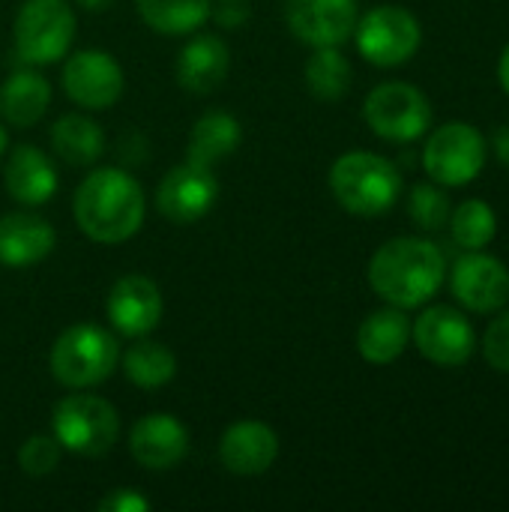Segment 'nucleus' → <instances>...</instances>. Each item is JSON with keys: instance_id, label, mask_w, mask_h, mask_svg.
Returning <instances> with one entry per match:
<instances>
[{"instance_id": "1", "label": "nucleus", "mask_w": 509, "mask_h": 512, "mask_svg": "<svg viewBox=\"0 0 509 512\" xmlns=\"http://www.w3.org/2000/svg\"><path fill=\"white\" fill-rule=\"evenodd\" d=\"M369 285L387 303L399 309H420L447 282V258L426 237H393L369 261Z\"/></svg>"}, {"instance_id": "2", "label": "nucleus", "mask_w": 509, "mask_h": 512, "mask_svg": "<svg viewBox=\"0 0 509 512\" xmlns=\"http://www.w3.org/2000/svg\"><path fill=\"white\" fill-rule=\"evenodd\" d=\"M72 213L78 228L105 246H117L132 240L147 213V201L141 183L123 168H96L90 171L72 198Z\"/></svg>"}, {"instance_id": "3", "label": "nucleus", "mask_w": 509, "mask_h": 512, "mask_svg": "<svg viewBox=\"0 0 509 512\" xmlns=\"http://www.w3.org/2000/svg\"><path fill=\"white\" fill-rule=\"evenodd\" d=\"M327 180L339 207L354 216H381L393 210L402 195L399 168L372 150L342 153L333 162Z\"/></svg>"}, {"instance_id": "4", "label": "nucleus", "mask_w": 509, "mask_h": 512, "mask_svg": "<svg viewBox=\"0 0 509 512\" xmlns=\"http://www.w3.org/2000/svg\"><path fill=\"white\" fill-rule=\"evenodd\" d=\"M120 363L117 339L99 324H72L66 327L48 354V369L57 384L69 390H90L105 384Z\"/></svg>"}, {"instance_id": "5", "label": "nucleus", "mask_w": 509, "mask_h": 512, "mask_svg": "<svg viewBox=\"0 0 509 512\" xmlns=\"http://www.w3.org/2000/svg\"><path fill=\"white\" fill-rule=\"evenodd\" d=\"M489 159L486 135L465 120H450L426 132L423 144V171L432 183L444 189H459L474 183Z\"/></svg>"}, {"instance_id": "6", "label": "nucleus", "mask_w": 509, "mask_h": 512, "mask_svg": "<svg viewBox=\"0 0 509 512\" xmlns=\"http://www.w3.org/2000/svg\"><path fill=\"white\" fill-rule=\"evenodd\" d=\"M51 435L63 450L96 459L105 456L120 438V417L111 402L93 393H69L54 405Z\"/></svg>"}, {"instance_id": "7", "label": "nucleus", "mask_w": 509, "mask_h": 512, "mask_svg": "<svg viewBox=\"0 0 509 512\" xmlns=\"http://www.w3.org/2000/svg\"><path fill=\"white\" fill-rule=\"evenodd\" d=\"M78 18L69 0H24L15 15V54L30 66H48L69 54Z\"/></svg>"}, {"instance_id": "8", "label": "nucleus", "mask_w": 509, "mask_h": 512, "mask_svg": "<svg viewBox=\"0 0 509 512\" xmlns=\"http://www.w3.org/2000/svg\"><path fill=\"white\" fill-rule=\"evenodd\" d=\"M363 120L378 138L411 144L432 129V102L408 81H384L369 90L363 102Z\"/></svg>"}, {"instance_id": "9", "label": "nucleus", "mask_w": 509, "mask_h": 512, "mask_svg": "<svg viewBox=\"0 0 509 512\" xmlns=\"http://www.w3.org/2000/svg\"><path fill=\"white\" fill-rule=\"evenodd\" d=\"M357 51L381 69L405 66L423 45V27L417 15L396 3H381L357 18L354 27Z\"/></svg>"}, {"instance_id": "10", "label": "nucleus", "mask_w": 509, "mask_h": 512, "mask_svg": "<svg viewBox=\"0 0 509 512\" xmlns=\"http://www.w3.org/2000/svg\"><path fill=\"white\" fill-rule=\"evenodd\" d=\"M414 348L441 369H459L477 354V330L471 318L447 303L426 306L417 321H411Z\"/></svg>"}, {"instance_id": "11", "label": "nucleus", "mask_w": 509, "mask_h": 512, "mask_svg": "<svg viewBox=\"0 0 509 512\" xmlns=\"http://www.w3.org/2000/svg\"><path fill=\"white\" fill-rule=\"evenodd\" d=\"M450 294L465 312L495 315L509 303V267L483 252H465L450 270Z\"/></svg>"}, {"instance_id": "12", "label": "nucleus", "mask_w": 509, "mask_h": 512, "mask_svg": "<svg viewBox=\"0 0 509 512\" xmlns=\"http://www.w3.org/2000/svg\"><path fill=\"white\" fill-rule=\"evenodd\" d=\"M66 57L69 60L63 63V90L75 105L87 111H108L111 105H117L126 87V75L108 51L84 48Z\"/></svg>"}, {"instance_id": "13", "label": "nucleus", "mask_w": 509, "mask_h": 512, "mask_svg": "<svg viewBox=\"0 0 509 512\" xmlns=\"http://www.w3.org/2000/svg\"><path fill=\"white\" fill-rule=\"evenodd\" d=\"M216 198H219V180L213 168L189 159L171 168L156 189V207L174 225H192L204 219L213 210Z\"/></svg>"}, {"instance_id": "14", "label": "nucleus", "mask_w": 509, "mask_h": 512, "mask_svg": "<svg viewBox=\"0 0 509 512\" xmlns=\"http://www.w3.org/2000/svg\"><path fill=\"white\" fill-rule=\"evenodd\" d=\"M285 18H288L291 33L300 42L312 48H327V45H342L354 36L360 3L357 0H288Z\"/></svg>"}, {"instance_id": "15", "label": "nucleus", "mask_w": 509, "mask_h": 512, "mask_svg": "<svg viewBox=\"0 0 509 512\" xmlns=\"http://www.w3.org/2000/svg\"><path fill=\"white\" fill-rule=\"evenodd\" d=\"M105 312H108L111 327L120 336L141 339V336L153 333L162 321V312H165L162 291L153 279H147L141 273L120 276L108 291Z\"/></svg>"}, {"instance_id": "16", "label": "nucleus", "mask_w": 509, "mask_h": 512, "mask_svg": "<svg viewBox=\"0 0 509 512\" xmlns=\"http://www.w3.org/2000/svg\"><path fill=\"white\" fill-rule=\"evenodd\" d=\"M129 453L144 471H171L189 456V432L171 414H147L129 432Z\"/></svg>"}, {"instance_id": "17", "label": "nucleus", "mask_w": 509, "mask_h": 512, "mask_svg": "<svg viewBox=\"0 0 509 512\" xmlns=\"http://www.w3.org/2000/svg\"><path fill=\"white\" fill-rule=\"evenodd\" d=\"M279 456L276 432L261 420H240L225 429L219 441V462L237 477H261Z\"/></svg>"}, {"instance_id": "18", "label": "nucleus", "mask_w": 509, "mask_h": 512, "mask_svg": "<svg viewBox=\"0 0 509 512\" xmlns=\"http://www.w3.org/2000/svg\"><path fill=\"white\" fill-rule=\"evenodd\" d=\"M3 183L12 201L24 207H42L57 192V168L48 153L33 144H21L9 153L3 165Z\"/></svg>"}, {"instance_id": "19", "label": "nucleus", "mask_w": 509, "mask_h": 512, "mask_svg": "<svg viewBox=\"0 0 509 512\" xmlns=\"http://www.w3.org/2000/svg\"><path fill=\"white\" fill-rule=\"evenodd\" d=\"M57 231L48 219L36 213H6L0 216V264L30 267L54 252Z\"/></svg>"}, {"instance_id": "20", "label": "nucleus", "mask_w": 509, "mask_h": 512, "mask_svg": "<svg viewBox=\"0 0 509 512\" xmlns=\"http://www.w3.org/2000/svg\"><path fill=\"white\" fill-rule=\"evenodd\" d=\"M228 69H231V51L213 33H201V36L189 39L177 57L180 87L189 93H198V96L222 87V81L228 78Z\"/></svg>"}, {"instance_id": "21", "label": "nucleus", "mask_w": 509, "mask_h": 512, "mask_svg": "<svg viewBox=\"0 0 509 512\" xmlns=\"http://www.w3.org/2000/svg\"><path fill=\"white\" fill-rule=\"evenodd\" d=\"M408 345H411V318L399 306H387L366 315V321L357 330V351L372 366L396 363Z\"/></svg>"}, {"instance_id": "22", "label": "nucleus", "mask_w": 509, "mask_h": 512, "mask_svg": "<svg viewBox=\"0 0 509 512\" xmlns=\"http://www.w3.org/2000/svg\"><path fill=\"white\" fill-rule=\"evenodd\" d=\"M51 105V84L42 72L18 69L0 87V114L9 126L27 129L42 120Z\"/></svg>"}, {"instance_id": "23", "label": "nucleus", "mask_w": 509, "mask_h": 512, "mask_svg": "<svg viewBox=\"0 0 509 512\" xmlns=\"http://www.w3.org/2000/svg\"><path fill=\"white\" fill-rule=\"evenodd\" d=\"M243 129L240 120L228 111H207L204 117L195 120L192 132H189V162L198 165H216L222 159H228L237 147H240Z\"/></svg>"}, {"instance_id": "24", "label": "nucleus", "mask_w": 509, "mask_h": 512, "mask_svg": "<svg viewBox=\"0 0 509 512\" xmlns=\"http://www.w3.org/2000/svg\"><path fill=\"white\" fill-rule=\"evenodd\" d=\"M51 147L66 165H93L105 153V132L84 114H63L51 126Z\"/></svg>"}, {"instance_id": "25", "label": "nucleus", "mask_w": 509, "mask_h": 512, "mask_svg": "<svg viewBox=\"0 0 509 512\" xmlns=\"http://www.w3.org/2000/svg\"><path fill=\"white\" fill-rule=\"evenodd\" d=\"M303 78H306V87L315 99L339 102L351 90L354 69H351L348 57L339 51V45H327V48L312 51V57L306 60V69H303Z\"/></svg>"}, {"instance_id": "26", "label": "nucleus", "mask_w": 509, "mask_h": 512, "mask_svg": "<svg viewBox=\"0 0 509 512\" xmlns=\"http://www.w3.org/2000/svg\"><path fill=\"white\" fill-rule=\"evenodd\" d=\"M123 372H126V378L135 387H141V390H159V387H165V384L174 381V375H177V357L162 342H153V339H144L141 336L135 345L126 348V354H123Z\"/></svg>"}, {"instance_id": "27", "label": "nucleus", "mask_w": 509, "mask_h": 512, "mask_svg": "<svg viewBox=\"0 0 509 512\" xmlns=\"http://www.w3.org/2000/svg\"><path fill=\"white\" fill-rule=\"evenodd\" d=\"M210 3L213 0H135L144 24L162 36L195 33L210 18Z\"/></svg>"}, {"instance_id": "28", "label": "nucleus", "mask_w": 509, "mask_h": 512, "mask_svg": "<svg viewBox=\"0 0 509 512\" xmlns=\"http://www.w3.org/2000/svg\"><path fill=\"white\" fill-rule=\"evenodd\" d=\"M450 237L459 249L474 252V249H486L495 234H498V213L489 201L483 198H468L459 207H453L450 213Z\"/></svg>"}, {"instance_id": "29", "label": "nucleus", "mask_w": 509, "mask_h": 512, "mask_svg": "<svg viewBox=\"0 0 509 512\" xmlns=\"http://www.w3.org/2000/svg\"><path fill=\"white\" fill-rule=\"evenodd\" d=\"M453 213L450 195L438 183H417L408 195V216L420 231H441L447 228Z\"/></svg>"}, {"instance_id": "30", "label": "nucleus", "mask_w": 509, "mask_h": 512, "mask_svg": "<svg viewBox=\"0 0 509 512\" xmlns=\"http://www.w3.org/2000/svg\"><path fill=\"white\" fill-rule=\"evenodd\" d=\"M60 441L54 435H33L21 444L18 450V468L27 477H48L60 465Z\"/></svg>"}, {"instance_id": "31", "label": "nucleus", "mask_w": 509, "mask_h": 512, "mask_svg": "<svg viewBox=\"0 0 509 512\" xmlns=\"http://www.w3.org/2000/svg\"><path fill=\"white\" fill-rule=\"evenodd\" d=\"M480 348H483V360H486L495 372L509 375V309L507 306H504V309L498 312V318L486 327Z\"/></svg>"}, {"instance_id": "32", "label": "nucleus", "mask_w": 509, "mask_h": 512, "mask_svg": "<svg viewBox=\"0 0 509 512\" xmlns=\"http://www.w3.org/2000/svg\"><path fill=\"white\" fill-rule=\"evenodd\" d=\"M210 15L216 18L219 27L225 30H234V27H243L252 15V3L249 0H213L210 3Z\"/></svg>"}, {"instance_id": "33", "label": "nucleus", "mask_w": 509, "mask_h": 512, "mask_svg": "<svg viewBox=\"0 0 509 512\" xmlns=\"http://www.w3.org/2000/svg\"><path fill=\"white\" fill-rule=\"evenodd\" d=\"M150 498L135 489H114L99 501V512H150Z\"/></svg>"}, {"instance_id": "34", "label": "nucleus", "mask_w": 509, "mask_h": 512, "mask_svg": "<svg viewBox=\"0 0 509 512\" xmlns=\"http://www.w3.org/2000/svg\"><path fill=\"white\" fill-rule=\"evenodd\" d=\"M492 150H495V159L509 168V123L495 129V135H492Z\"/></svg>"}, {"instance_id": "35", "label": "nucleus", "mask_w": 509, "mask_h": 512, "mask_svg": "<svg viewBox=\"0 0 509 512\" xmlns=\"http://www.w3.org/2000/svg\"><path fill=\"white\" fill-rule=\"evenodd\" d=\"M498 81H501L504 93H507V96H509V42H507V45H504L501 57H498Z\"/></svg>"}, {"instance_id": "36", "label": "nucleus", "mask_w": 509, "mask_h": 512, "mask_svg": "<svg viewBox=\"0 0 509 512\" xmlns=\"http://www.w3.org/2000/svg\"><path fill=\"white\" fill-rule=\"evenodd\" d=\"M81 9H87V12H105L114 0H75Z\"/></svg>"}, {"instance_id": "37", "label": "nucleus", "mask_w": 509, "mask_h": 512, "mask_svg": "<svg viewBox=\"0 0 509 512\" xmlns=\"http://www.w3.org/2000/svg\"><path fill=\"white\" fill-rule=\"evenodd\" d=\"M6 144H9V138H6V129H3V123H0V159H3V153H6Z\"/></svg>"}]
</instances>
